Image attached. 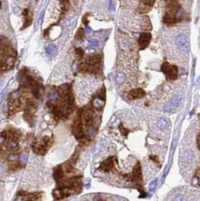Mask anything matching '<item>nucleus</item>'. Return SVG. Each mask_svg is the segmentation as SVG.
Instances as JSON below:
<instances>
[{
    "label": "nucleus",
    "mask_w": 200,
    "mask_h": 201,
    "mask_svg": "<svg viewBox=\"0 0 200 201\" xmlns=\"http://www.w3.org/2000/svg\"><path fill=\"white\" fill-rule=\"evenodd\" d=\"M162 71L165 73L166 78L169 80H174L177 78L178 68L175 66H172L170 63L165 62L161 68Z\"/></svg>",
    "instance_id": "obj_1"
},
{
    "label": "nucleus",
    "mask_w": 200,
    "mask_h": 201,
    "mask_svg": "<svg viewBox=\"0 0 200 201\" xmlns=\"http://www.w3.org/2000/svg\"><path fill=\"white\" fill-rule=\"evenodd\" d=\"M181 101H182V98L181 96L179 95H177V96H174L171 100L165 106L164 108V112H166V113H170L172 112L173 111H174L181 103Z\"/></svg>",
    "instance_id": "obj_2"
},
{
    "label": "nucleus",
    "mask_w": 200,
    "mask_h": 201,
    "mask_svg": "<svg viewBox=\"0 0 200 201\" xmlns=\"http://www.w3.org/2000/svg\"><path fill=\"white\" fill-rule=\"evenodd\" d=\"M176 44L183 53L187 54L188 50H189V45H188L187 39L184 35H181L177 37Z\"/></svg>",
    "instance_id": "obj_3"
},
{
    "label": "nucleus",
    "mask_w": 200,
    "mask_h": 201,
    "mask_svg": "<svg viewBox=\"0 0 200 201\" xmlns=\"http://www.w3.org/2000/svg\"><path fill=\"white\" fill-rule=\"evenodd\" d=\"M21 106V102L19 99H11L8 103V112L10 115H13L18 112L19 109Z\"/></svg>",
    "instance_id": "obj_4"
},
{
    "label": "nucleus",
    "mask_w": 200,
    "mask_h": 201,
    "mask_svg": "<svg viewBox=\"0 0 200 201\" xmlns=\"http://www.w3.org/2000/svg\"><path fill=\"white\" fill-rule=\"evenodd\" d=\"M151 39V34L149 32H143L141 34L139 39V46L142 49L145 48L149 43Z\"/></svg>",
    "instance_id": "obj_5"
},
{
    "label": "nucleus",
    "mask_w": 200,
    "mask_h": 201,
    "mask_svg": "<svg viewBox=\"0 0 200 201\" xmlns=\"http://www.w3.org/2000/svg\"><path fill=\"white\" fill-rule=\"evenodd\" d=\"M114 168V160L113 158H109L103 161L99 167V170L104 172H109Z\"/></svg>",
    "instance_id": "obj_6"
},
{
    "label": "nucleus",
    "mask_w": 200,
    "mask_h": 201,
    "mask_svg": "<svg viewBox=\"0 0 200 201\" xmlns=\"http://www.w3.org/2000/svg\"><path fill=\"white\" fill-rule=\"evenodd\" d=\"M144 95H145L144 90H143L141 88H138L130 90L127 94V97L129 100H135V99L142 98Z\"/></svg>",
    "instance_id": "obj_7"
},
{
    "label": "nucleus",
    "mask_w": 200,
    "mask_h": 201,
    "mask_svg": "<svg viewBox=\"0 0 200 201\" xmlns=\"http://www.w3.org/2000/svg\"><path fill=\"white\" fill-rule=\"evenodd\" d=\"M32 149L35 153L39 155H44L47 152L45 145L40 143H34L32 145Z\"/></svg>",
    "instance_id": "obj_8"
},
{
    "label": "nucleus",
    "mask_w": 200,
    "mask_h": 201,
    "mask_svg": "<svg viewBox=\"0 0 200 201\" xmlns=\"http://www.w3.org/2000/svg\"><path fill=\"white\" fill-rule=\"evenodd\" d=\"M181 162L183 163V164L189 165V164L193 163V161L194 160V155L191 151H186L182 153V155L181 156Z\"/></svg>",
    "instance_id": "obj_9"
},
{
    "label": "nucleus",
    "mask_w": 200,
    "mask_h": 201,
    "mask_svg": "<svg viewBox=\"0 0 200 201\" xmlns=\"http://www.w3.org/2000/svg\"><path fill=\"white\" fill-rule=\"evenodd\" d=\"M131 178L135 181L142 180V170H141V165L139 163H138L134 167Z\"/></svg>",
    "instance_id": "obj_10"
},
{
    "label": "nucleus",
    "mask_w": 200,
    "mask_h": 201,
    "mask_svg": "<svg viewBox=\"0 0 200 201\" xmlns=\"http://www.w3.org/2000/svg\"><path fill=\"white\" fill-rule=\"evenodd\" d=\"M53 176H54V180L57 181V182L62 181V179H63V176H64V172H63V170H62L61 166H58V167L54 168Z\"/></svg>",
    "instance_id": "obj_11"
},
{
    "label": "nucleus",
    "mask_w": 200,
    "mask_h": 201,
    "mask_svg": "<svg viewBox=\"0 0 200 201\" xmlns=\"http://www.w3.org/2000/svg\"><path fill=\"white\" fill-rule=\"evenodd\" d=\"M169 123L167 120L164 119V118H161L160 120H159V121L157 122V127L158 128L162 130L167 129L169 127Z\"/></svg>",
    "instance_id": "obj_12"
},
{
    "label": "nucleus",
    "mask_w": 200,
    "mask_h": 201,
    "mask_svg": "<svg viewBox=\"0 0 200 201\" xmlns=\"http://www.w3.org/2000/svg\"><path fill=\"white\" fill-rule=\"evenodd\" d=\"M141 5H139V12L140 13H142V14H143V13H147V11H149L150 10H151V6L150 5H147L146 3H145V2H141Z\"/></svg>",
    "instance_id": "obj_13"
},
{
    "label": "nucleus",
    "mask_w": 200,
    "mask_h": 201,
    "mask_svg": "<svg viewBox=\"0 0 200 201\" xmlns=\"http://www.w3.org/2000/svg\"><path fill=\"white\" fill-rule=\"evenodd\" d=\"M143 29H151V22L148 19V17H144V20L143 21Z\"/></svg>",
    "instance_id": "obj_14"
},
{
    "label": "nucleus",
    "mask_w": 200,
    "mask_h": 201,
    "mask_svg": "<svg viewBox=\"0 0 200 201\" xmlns=\"http://www.w3.org/2000/svg\"><path fill=\"white\" fill-rule=\"evenodd\" d=\"M84 29L80 28V29L78 30L77 33H76V36H75V39H78V40H81L84 38Z\"/></svg>",
    "instance_id": "obj_15"
},
{
    "label": "nucleus",
    "mask_w": 200,
    "mask_h": 201,
    "mask_svg": "<svg viewBox=\"0 0 200 201\" xmlns=\"http://www.w3.org/2000/svg\"><path fill=\"white\" fill-rule=\"evenodd\" d=\"M116 80H117V83H119V84L123 83V82L124 81V80H125V76H124V75H123V73H121V72L118 73V74L117 75Z\"/></svg>",
    "instance_id": "obj_16"
},
{
    "label": "nucleus",
    "mask_w": 200,
    "mask_h": 201,
    "mask_svg": "<svg viewBox=\"0 0 200 201\" xmlns=\"http://www.w3.org/2000/svg\"><path fill=\"white\" fill-rule=\"evenodd\" d=\"M65 170H66V172H73V165L71 164V163H69V161L66 162L65 163Z\"/></svg>",
    "instance_id": "obj_17"
},
{
    "label": "nucleus",
    "mask_w": 200,
    "mask_h": 201,
    "mask_svg": "<svg viewBox=\"0 0 200 201\" xmlns=\"http://www.w3.org/2000/svg\"><path fill=\"white\" fill-rule=\"evenodd\" d=\"M17 159H18V155H17V154H15V153L11 154V155L8 157V160L9 161H11V162L16 161Z\"/></svg>",
    "instance_id": "obj_18"
},
{
    "label": "nucleus",
    "mask_w": 200,
    "mask_h": 201,
    "mask_svg": "<svg viewBox=\"0 0 200 201\" xmlns=\"http://www.w3.org/2000/svg\"><path fill=\"white\" fill-rule=\"evenodd\" d=\"M75 52H76V54L78 55V57L79 58H82L84 56V51L81 48H76L75 50Z\"/></svg>",
    "instance_id": "obj_19"
},
{
    "label": "nucleus",
    "mask_w": 200,
    "mask_h": 201,
    "mask_svg": "<svg viewBox=\"0 0 200 201\" xmlns=\"http://www.w3.org/2000/svg\"><path fill=\"white\" fill-rule=\"evenodd\" d=\"M157 179H155L154 181H153V182L151 183V185H150V186H149V191H150V192L153 191L155 189V187L157 186Z\"/></svg>",
    "instance_id": "obj_20"
},
{
    "label": "nucleus",
    "mask_w": 200,
    "mask_h": 201,
    "mask_svg": "<svg viewBox=\"0 0 200 201\" xmlns=\"http://www.w3.org/2000/svg\"><path fill=\"white\" fill-rule=\"evenodd\" d=\"M172 201H184V196L181 194H178L174 197Z\"/></svg>",
    "instance_id": "obj_21"
},
{
    "label": "nucleus",
    "mask_w": 200,
    "mask_h": 201,
    "mask_svg": "<svg viewBox=\"0 0 200 201\" xmlns=\"http://www.w3.org/2000/svg\"><path fill=\"white\" fill-rule=\"evenodd\" d=\"M55 51H56V48H55V47L53 46V45L49 46V47L47 48V52L48 54H53Z\"/></svg>",
    "instance_id": "obj_22"
},
{
    "label": "nucleus",
    "mask_w": 200,
    "mask_h": 201,
    "mask_svg": "<svg viewBox=\"0 0 200 201\" xmlns=\"http://www.w3.org/2000/svg\"><path fill=\"white\" fill-rule=\"evenodd\" d=\"M102 105H103V102H102L99 99L96 100L95 101V102H94V105H95L96 108H99Z\"/></svg>",
    "instance_id": "obj_23"
},
{
    "label": "nucleus",
    "mask_w": 200,
    "mask_h": 201,
    "mask_svg": "<svg viewBox=\"0 0 200 201\" xmlns=\"http://www.w3.org/2000/svg\"><path fill=\"white\" fill-rule=\"evenodd\" d=\"M121 127H122V128L120 127V130H121V132L123 133V134H124V135H127V134H128V130L127 129H125L122 125H121Z\"/></svg>",
    "instance_id": "obj_24"
},
{
    "label": "nucleus",
    "mask_w": 200,
    "mask_h": 201,
    "mask_svg": "<svg viewBox=\"0 0 200 201\" xmlns=\"http://www.w3.org/2000/svg\"><path fill=\"white\" fill-rule=\"evenodd\" d=\"M197 143L199 145V148L200 149V135L198 136V139H197Z\"/></svg>",
    "instance_id": "obj_25"
},
{
    "label": "nucleus",
    "mask_w": 200,
    "mask_h": 201,
    "mask_svg": "<svg viewBox=\"0 0 200 201\" xmlns=\"http://www.w3.org/2000/svg\"><path fill=\"white\" fill-rule=\"evenodd\" d=\"M198 179H199V185H200V172H199V174H198Z\"/></svg>",
    "instance_id": "obj_26"
},
{
    "label": "nucleus",
    "mask_w": 200,
    "mask_h": 201,
    "mask_svg": "<svg viewBox=\"0 0 200 201\" xmlns=\"http://www.w3.org/2000/svg\"><path fill=\"white\" fill-rule=\"evenodd\" d=\"M98 201H105V200H98Z\"/></svg>",
    "instance_id": "obj_27"
},
{
    "label": "nucleus",
    "mask_w": 200,
    "mask_h": 201,
    "mask_svg": "<svg viewBox=\"0 0 200 201\" xmlns=\"http://www.w3.org/2000/svg\"><path fill=\"white\" fill-rule=\"evenodd\" d=\"M0 5H1V2H0Z\"/></svg>",
    "instance_id": "obj_28"
}]
</instances>
